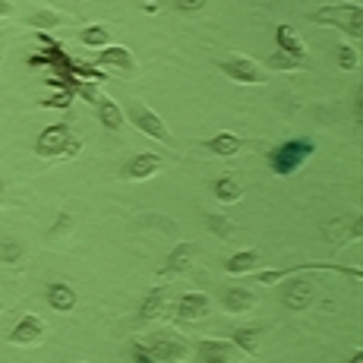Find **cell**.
<instances>
[{"instance_id":"cell-22","label":"cell","mask_w":363,"mask_h":363,"mask_svg":"<svg viewBox=\"0 0 363 363\" xmlns=\"http://www.w3.org/2000/svg\"><path fill=\"white\" fill-rule=\"evenodd\" d=\"M212 193H215V199L225 202V206H234V202L243 199V186L237 184V177H231V174L212 180Z\"/></svg>"},{"instance_id":"cell-31","label":"cell","mask_w":363,"mask_h":363,"mask_svg":"<svg viewBox=\"0 0 363 363\" xmlns=\"http://www.w3.org/2000/svg\"><path fill=\"white\" fill-rule=\"evenodd\" d=\"M174 4H177L180 13H199L206 6V0H174Z\"/></svg>"},{"instance_id":"cell-7","label":"cell","mask_w":363,"mask_h":363,"mask_svg":"<svg viewBox=\"0 0 363 363\" xmlns=\"http://www.w3.org/2000/svg\"><path fill=\"white\" fill-rule=\"evenodd\" d=\"M69 136H73V130H69L67 121L51 123V127H45L41 130V136L35 139V155L38 158H60L67 152Z\"/></svg>"},{"instance_id":"cell-1","label":"cell","mask_w":363,"mask_h":363,"mask_svg":"<svg viewBox=\"0 0 363 363\" xmlns=\"http://www.w3.org/2000/svg\"><path fill=\"white\" fill-rule=\"evenodd\" d=\"M316 269H325V272H335L338 265H300V269L291 272V281L281 288V306L291 313H300V310H310L313 303H316L319 297V288L316 281H310V278H303L300 272H316Z\"/></svg>"},{"instance_id":"cell-9","label":"cell","mask_w":363,"mask_h":363,"mask_svg":"<svg viewBox=\"0 0 363 363\" xmlns=\"http://www.w3.org/2000/svg\"><path fill=\"white\" fill-rule=\"evenodd\" d=\"M48 335V323L41 316H35V313H29V316H23L16 325L10 329V335H6V341L16 347H32V345H41Z\"/></svg>"},{"instance_id":"cell-14","label":"cell","mask_w":363,"mask_h":363,"mask_svg":"<svg viewBox=\"0 0 363 363\" xmlns=\"http://www.w3.org/2000/svg\"><path fill=\"white\" fill-rule=\"evenodd\" d=\"M158 171H162V155H155V152H139V155H133L127 167H123V177L149 180V177H155Z\"/></svg>"},{"instance_id":"cell-6","label":"cell","mask_w":363,"mask_h":363,"mask_svg":"<svg viewBox=\"0 0 363 363\" xmlns=\"http://www.w3.org/2000/svg\"><path fill=\"white\" fill-rule=\"evenodd\" d=\"M218 69L237 86H262L265 82V67L256 64L253 57H243V54H228Z\"/></svg>"},{"instance_id":"cell-4","label":"cell","mask_w":363,"mask_h":363,"mask_svg":"<svg viewBox=\"0 0 363 363\" xmlns=\"http://www.w3.org/2000/svg\"><path fill=\"white\" fill-rule=\"evenodd\" d=\"M313 23L319 26H332L338 32H347L354 41L363 35V10L360 4H332V6H323V10L310 13Z\"/></svg>"},{"instance_id":"cell-15","label":"cell","mask_w":363,"mask_h":363,"mask_svg":"<svg viewBox=\"0 0 363 363\" xmlns=\"http://www.w3.org/2000/svg\"><path fill=\"white\" fill-rule=\"evenodd\" d=\"M167 300H171L167 284H155V288L143 297V306H139V323H155V319L167 310Z\"/></svg>"},{"instance_id":"cell-33","label":"cell","mask_w":363,"mask_h":363,"mask_svg":"<svg viewBox=\"0 0 363 363\" xmlns=\"http://www.w3.org/2000/svg\"><path fill=\"white\" fill-rule=\"evenodd\" d=\"M79 149H82V143H79L76 136H69V143H67V152H64V155H67V158H76V155H79Z\"/></svg>"},{"instance_id":"cell-29","label":"cell","mask_w":363,"mask_h":363,"mask_svg":"<svg viewBox=\"0 0 363 363\" xmlns=\"http://www.w3.org/2000/svg\"><path fill=\"white\" fill-rule=\"evenodd\" d=\"M130 360H133V363H155V357L145 351L143 341H133V345H130Z\"/></svg>"},{"instance_id":"cell-12","label":"cell","mask_w":363,"mask_h":363,"mask_svg":"<svg viewBox=\"0 0 363 363\" xmlns=\"http://www.w3.org/2000/svg\"><path fill=\"white\" fill-rule=\"evenodd\" d=\"M95 67H99V69H121V73H133V69H136V57H133L130 48L108 45V48H101V54L95 57Z\"/></svg>"},{"instance_id":"cell-18","label":"cell","mask_w":363,"mask_h":363,"mask_svg":"<svg viewBox=\"0 0 363 363\" xmlns=\"http://www.w3.org/2000/svg\"><path fill=\"white\" fill-rule=\"evenodd\" d=\"M231 345L240 354H247V357H256L259 345H262V329L259 325H240V329L231 332Z\"/></svg>"},{"instance_id":"cell-27","label":"cell","mask_w":363,"mask_h":363,"mask_svg":"<svg viewBox=\"0 0 363 363\" xmlns=\"http://www.w3.org/2000/svg\"><path fill=\"white\" fill-rule=\"evenodd\" d=\"M335 64L341 69H347V73H351V69H360V51L354 45H345V41H341V45L335 48Z\"/></svg>"},{"instance_id":"cell-3","label":"cell","mask_w":363,"mask_h":363,"mask_svg":"<svg viewBox=\"0 0 363 363\" xmlns=\"http://www.w3.org/2000/svg\"><path fill=\"white\" fill-rule=\"evenodd\" d=\"M143 345H145V351L155 357V363H184L193 354L190 341H186L180 332H174V329L152 332L149 338L143 341Z\"/></svg>"},{"instance_id":"cell-28","label":"cell","mask_w":363,"mask_h":363,"mask_svg":"<svg viewBox=\"0 0 363 363\" xmlns=\"http://www.w3.org/2000/svg\"><path fill=\"white\" fill-rule=\"evenodd\" d=\"M69 104H73V92H69V89H60L57 95L45 99V108H69Z\"/></svg>"},{"instance_id":"cell-34","label":"cell","mask_w":363,"mask_h":363,"mask_svg":"<svg viewBox=\"0 0 363 363\" xmlns=\"http://www.w3.org/2000/svg\"><path fill=\"white\" fill-rule=\"evenodd\" d=\"M13 16V4L10 0H0V19H10Z\"/></svg>"},{"instance_id":"cell-8","label":"cell","mask_w":363,"mask_h":363,"mask_svg":"<svg viewBox=\"0 0 363 363\" xmlns=\"http://www.w3.org/2000/svg\"><path fill=\"white\" fill-rule=\"evenodd\" d=\"M208 313H212V297L202 294V291H186V294L174 303V323L190 325V323L206 319Z\"/></svg>"},{"instance_id":"cell-17","label":"cell","mask_w":363,"mask_h":363,"mask_svg":"<svg viewBox=\"0 0 363 363\" xmlns=\"http://www.w3.org/2000/svg\"><path fill=\"white\" fill-rule=\"evenodd\" d=\"M45 300H48V306H51L54 313H73L76 310V291L69 288L67 281H51L45 288Z\"/></svg>"},{"instance_id":"cell-36","label":"cell","mask_w":363,"mask_h":363,"mask_svg":"<svg viewBox=\"0 0 363 363\" xmlns=\"http://www.w3.org/2000/svg\"><path fill=\"white\" fill-rule=\"evenodd\" d=\"M4 186H6V184H4V177H0V193H4Z\"/></svg>"},{"instance_id":"cell-32","label":"cell","mask_w":363,"mask_h":363,"mask_svg":"<svg viewBox=\"0 0 363 363\" xmlns=\"http://www.w3.org/2000/svg\"><path fill=\"white\" fill-rule=\"evenodd\" d=\"M69 225H73V218H69V215H67V212H60V215H57V225H54V228H51V234H60V231H64V228H67V231H69Z\"/></svg>"},{"instance_id":"cell-10","label":"cell","mask_w":363,"mask_h":363,"mask_svg":"<svg viewBox=\"0 0 363 363\" xmlns=\"http://www.w3.org/2000/svg\"><path fill=\"white\" fill-rule=\"evenodd\" d=\"M237 347L231 345V338H202L196 341V360L199 363H234L237 360Z\"/></svg>"},{"instance_id":"cell-5","label":"cell","mask_w":363,"mask_h":363,"mask_svg":"<svg viewBox=\"0 0 363 363\" xmlns=\"http://www.w3.org/2000/svg\"><path fill=\"white\" fill-rule=\"evenodd\" d=\"M127 121L136 127L139 133H145L149 139H155V143H164V145H174V136H171V130H167V123L162 121V117L155 114V111L149 108L145 101H136V104H130V111H127Z\"/></svg>"},{"instance_id":"cell-37","label":"cell","mask_w":363,"mask_h":363,"mask_svg":"<svg viewBox=\"0 0 363 363\" xmlns=\"http://www.w3.org/2000/svg\"><path fill=\"white\" fill-rule=\"evenodd\" d=\"M0 310H4V306H0Z\"/></svg>"},{"instance_id":"cell-24","label":"cell","mask_w":363,"mask_h":363,"mask_svg":"<svg viewBox=\"0 0 363 363\" xmlns=\"http://www.w3.org/2000/svg\"><path fill=\"white\" fill-rule=\"evenodd\" d=\"M79 41L86 48H108L111 45V29L108 26H101V23H92V26H86V29L79 32Z\"/></svg>"},{"instance_id":"cell-2","label":"cell","mask_w":363,"mask_h":363,"mask_svg":"<svg viewBox=\"0 0 363 363\" xmlns=\"http://www.w3.org/2000/svg\"><path fill=\"white\" fill-rule=\"evenodd\" d=\"M313 152H316V143H313V139H303V136L288 139V143H281L278 149L269 152V167H272V174H278V177H294L300 167L313 158Z\"/></svg>"},{"instance_id":"cell-35","label":"cell","mask_w":363,"mask_h":363,"mask_svg":"<svg viewBox=\"0 0 363 363\" xmlns=\"http://www.w3.org/2000/svg\"><path fill=\"white\" fill-rule=\"evenodd\" d=\"M347 363H363V351H354V357L347 360Z\"/></svg>"},{"instance_id":"cell-20","label":"cell","mask_w":363,"mask_h":363,"mask_svg":"<svg viewBox=\"0 0 363 363\" xmlns=\"http://www.w3.org/2000/svg\"><path fill=\"white\" fill-rule=\"evenodd\" d=\"M95 108H99V121H101V127L108 130V133H117L123 123H127V114H123V108L114 99H108V95H101Z\"/></svg>"},{"instance_id":"cell-26","label":"cell","mask_w":363,"mask_h":363,"mask_svg":"<svg viewBox=\"0 0 363 363\" xmlns=\"http://www.w3.org/2000/svg\"><path fill=\"white\" fill-rule=\"evenodd\" d=\"M306 64L297 57H291V54L284 51H275L272 57H265V69H278V73H297V69H303Z\"/></svg>"},{"instance_id":"cell-16","label":"cell","mask_w":363,"mask_h":363,"mask_svg":"<svg viewBox=\"0 0 363 363\" xmlns=\"http://www.w3.org/2000/svg\"><path fill=\"white\" fill-rule=\"evenodd\" d=\"M275 45H278V51L291 54V57L303 60V64H306V57H310V48H306L303 35L294 32V29H291V26H284V23L275 29Z\"/></svg>"},{"instance_id":"cell-25","label":"cell","mask_w":363,"mask_h":363,"mask_svg":"<svg viewBox=\"0 0 363 363\" xmlns=\"http://www.w3.org/2000/svg\"><path fill=\"white\" fill-rule=\"evenodd\" d=\"M206 225H208V231H212L215 237H221V240H237V234H240L234 221L228 218V215H221V212L218 215H208Z\"/></svg>"},{"instance_id":"cell-30","label":"cell","mask_w":363,"mask_h":363,"mask_svg":"<svg viewBox=\"0 0 363 363\" xmlns=\"http://www.w3.org/2000/svg\"><path fill=\"white\" fill-rule=\"evenodd\" d=\"M0 256H4V262H19V256H23V250H19V243L4 240V243H0Z\"/></svg>"},{"instance_id":"cell-11","label":"cell","mask_w":363,"mask_h":363,"mask_svg":"<svg viewBox=\"0 0 363 363\" xmlns=\"http://www.w3.org/2000/svg\"><path fill=\"white\" fill-rule=\"evenodd\" d=\"M193 256H196V247H193L190 240H180L177 247L167 253L164 265L158 269V278H174V275H184L186 269L193 265Z\"/></svg>"},{"instance_id":"cell-21","label":"cell","mask_w":363,"mask_h":363,"mask_svg":"<svg viewBox=\"0 0 363 363\" xmlns=\"http://www.w3.org/2000/svg\"><path fill=\"white\" fill-rule=\"evenodd\" d=\"M259 262H262V256L256 250H240V253H234L225 262V272L228 275H250V272L259 269Z\"/></svg>"},{"instance_id":"cell-23","label":"cell","mask_w":363,"mask_h":363,"mask_svg":"<svg viewBox=\"0 0 363 363\" xmlns=\"http://www.w3.org/2000/svg\"><path fill=\"white\" fill-rule=\"evenodd\" d=\"M26 23L32 26L35 32H51V29H60V26L67 23V16L64 13H57V10H48V6H41V10H35Z\"/></svg>"},{"instance_id":"cell-13","label":"cell","mask_w":363,"mask_h":363,"mask_svg":"<svg viewBox=\"0 0 363 363\" xmlns=\"http://www.w3.org/2000/svg\"><path fill=\"white\" fill-rule=\"evenodd\" d=\"M221 306H225V313H250L256 306V291L247 288V284H228L225 291H221Z\"/></svg>"},{"instance_id":"cell-19","label":"cell","mask_w":363,"mask_h":363,"mask_svg":"<svg viewBox=\"0 0 363 363\" xmlns=\"http://www.w3.org/2000/svg\"><path fill=\"white\" fill-rule=\"evenodd\" d=\"M206 149L212 152V155H218V158H231V155H237V152L243 149V139L237 136V133H231V130H221V133H215L212 139H206Z\"/></svg>"}]
</instances>
